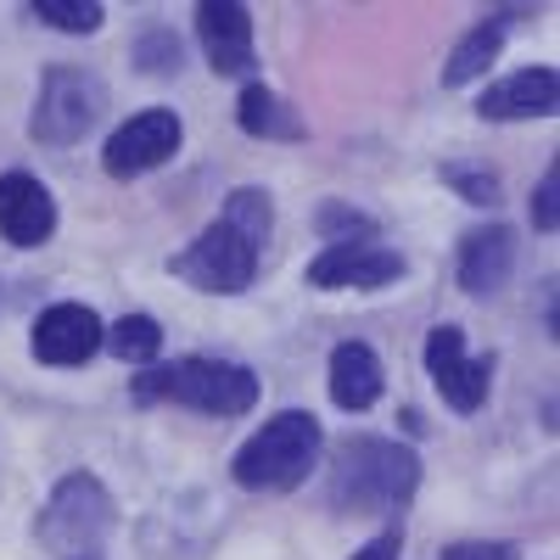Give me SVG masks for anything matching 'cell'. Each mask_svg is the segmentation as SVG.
Instances as JSON below:
<instances>
[{
  "label": "cell",
  "instance_id": "1",
  "mask_svg": "<svg viewBox=\"0 0 560 560\" xmlns=\"http://www.w3.org/2000/svg\"><path fill=\"white\" fill-rule=\"evenodd\" d=\"M269 236H275V197L264 185H242V191L224 197V213L202 236L168 258V275L208 298H242L258 287Z\"/></svg>",
  "mask_w": 560,
  "mask_h": 560
},
{
  "label": "cell",
  "instance_id": "2",
  "mask_svg": "<svg viewBox=\"0 0 560 560\" xmlns=\"http://www.w3.org/2000/svg\"><path fill=\"white\" fill-rule=\"evenodd\" d=\"M415 488H420V454L409 443L353 432L331 448L319 499L331 516H404Z\"/></svg>",
  "mask_w": 560,
  "mask_h": 560
},
{
  "label": "cell",
  "instance_id": "3",
  "mask_svg": "<svg viewBox=\"0 0 560 560\" xmlns=\"http://www.w3.org/2000/svg\"><path fill=\"white\" fill-rule=\"evenodd\" d=\"M129 398L140 409L179 404V409H197V415H213V420H242L258 404V376L236 359L191 353V359H174V364H147L129 382Z\"/></svg>",
  "mask_w": 560,
  "mask_h": 560
},
{
  "label": "cell",
  "instance_id": "4",
  "mask_svg": "<svg viewBox=\"0 0 560 560\" xmlns=\"http://www.w3.org/2000/svg\"><path fill=\"white\" fill-rule=\"evenodd\" d=\"M319 448H325L319 420L308 409H280V415H269V427H258L236 448L230 477L247 493H292L319 471Z\"/></svg>",
  "mask_w": 560,
  "mask_h": 560
},
{
  "label": "cell",
  "instance_id": "5",
  "mask_svg": "<svg viewBox=\"0 0 560 560\" xmlns=\"http://www.w3.org/2000/svg\"><path fill=\"white\" fill-rule=\"evenodd\" d=\"M113 527H118V499L107 493V482L90 477V471H68L51 488V499H45L34 538L68 560V555H102Z\"/></svg>",
  "mask_w": 560,
  "mask_h": 560
},
{
  "label": "cell",
  "instance_id": "6",
  "mask_svg": "<svg viewBox=\"0 0 560 560\" xmlns=\"http://www.w3.org/2000/svg\"><path fill=\"white\" fill-rule=\"evenodd\" d=\"M102 113H107V84L79 62H51L34 90L28 140L34 147H51V152H68L102 124Z\"/></svg>",
  "mask_w": 560,
  "mask_h": 560
},
{
  "label": "cell",
  "instance_id": "7",
  "mask_svg": "<svg viewBox=\"0 0 560 560\" xmlns=\"http://www.w3.org/2000/svg\"><path fill=\"white\" fill-rule=\"evenodd\" d=\"M420 359H427L432 382H438V398H443L454 415H477V409L488 404V387H493L499 359H493V353H465V331H459V325H432Z\"/></svg>",
  "mask_w": 560,
  "mask_h": 560
},
{
  "label": "cell",
  "instance_id": "8",
  "mask_svg": "<svg viewBox=\"0 0 560 560\" xmlns=\"http://www.w3.org/2000/svg\"><path fill=\"white\" fill-rule=\"evenodd\" d=\"M179 140H185L179 113H174V107H147V113L124 118V124L107 135L102 168H107L113 179H140V174L163 168V163L179 152Z\"/></svg>",
  "mask_w": 560,
  "mask_h": 560
},
{
  "label": "cell",
  "instance_id": "9",
  "mask_svg": "<svg viewBox=\"0 0 560 560\" xmlns=\"http://www.w3.org/2000/svg\"><path fill=\"white\" fill-rule=\"evenodd\" d=\"M197 45L219 79H247L258 73V45H253V12L242 0H202L197 7Z\"/></svg>",
  "mask_w": 560,
  "mask_h": 560
},
{
  "label": "cell",
  "instance_id": "10",
  "mask_svg": "<svg viewBox=\"0 0 560 560\" xmlns=\"http://www.w3.org/2000/svg\"><path fill=\"white\" fill-rule=\"evenodd\" d=\"M102 348H107V325H102L96 308H84V303H51L34 319V337H28V353L39 364H57V370L90 364Z\"/></svg>",
  "mask_w": 560,
  "mask_h": 560
},
{
  "label": "cell",
  "instance_id": "11",
  "mask_svg": "<svg viewBox=\"0 0 560 560\" xmlns=\"http://www.w3.org/2000/svg\"><path fill=\"white\" fill-rule=\"evenodd\" d=\"M404 253L382 242H353V247H325L308 264V287L319 292H382L393 280H404Z\"/></svg>",
  "mask_w": 560,
  "mask_h": 560
},
{
  "label": "cell",
  "instance_id": "12",
  "mask_svg": "<svg viewBox=\"0 0 560 560\" xmlns=\"http://www.w3.org/2000/svg\"><path fill=\"white\" fill-rule=\"evenodd\" d=\"M516 275V230L510 224H477L459 236V253H454V280L465 298H499Z\"/></svg>",
  "mask_w": 560,
  "mask_h": 560
},
{
  "label": "cell",
  "instance_id": "13",
  "mask_svg": "<svg viewBox=\"0 0 560 560\" xmlns=\"http://www.w3.org/2000/svg\"><path fill=\"white\" fill-rule=\"evenodd\" d=\"M57 236V197L28 168L0 174V242L7 247H45Z\"/></svg>",
  "mask_w": 560,
  "mask_h": 560
},
{
  "label": "cell",
  "instance_id": "14",
  "mask_svg": "<svg viewBox=\"0 0 560 560\" xmlns=\"http://www.w3.org/2000/svg\"><path fill=\"white\" fill-rule=\"evenodd\" d=\"M560 107V73L555 68H522V73H504L482 90L477 113L488 124H527V118H555Z\"/></svg>",
  "mask_w": 560,
  "mask_h": 560
},
{
  "label": "cell",
  "instance_id": "15",
  "mask_svg": "<svg viewBox=\"0 0 560 560\" xmlns=\"http://www.w3.org/2000/svg\"><path fill=\"white\" fill-rule=\"evenodd\" d=\"M325 382H331V404L342 415H364V409H376V398L387 387V364H382V353L370 348V342H342L331 353Z\"/></svg>",
  "mask_w": 560,
  "mask_h": 560
},
{
  "label": "cell",
  "instance_id": "16",
  "mask_svg": "<svg viewBox=\"0 0 560 560\" xmlns=\"http://www.w3.org/2000/svg\"><path fill=\"white\" fill-rule=\"evenodd\" d=\"M236 124L253 135V140H308V124H303V113L280 96V90H269L264 79H253L242 96H236Z\"/></svg>",
  "mask_w": 560,
  "mask_h": 560
},
{
  "label": "cell",
  "instance_id": "17",
  "mask_svg": "<svg viewBox=\"0 0 560 560\" xmlns=\"http://www.w3.org/2000/svg\"><path fill=\"white\" fill-rule=\"evenodd\" d=\"M522 12H488L471 34H465L454 51H448V62H443V84L448 90H459V84H471V79H482L493 62H499V51H504V39H510V23H516Z\"/></svg>",
  "mask_w": 560,
  "mask_h": 560
},
{
  "label": "cell",
  "instance_id": "18",
  "mask_svg": "<svg viewBox=\"0 0 560 560\" xmlns=\"http://www.w3.org/2000/svg\"><path fill=\"white\" fill-rule=\"evenodd\" d=\"M129 62H135L140 73H152V79H174V73L185 68V39H179V28L147 23V28L135 34V45H129Z\"/></svg>",
  "mask_w": 560,
  "mask_h": 560
},
{
  "label": "cell",
  "instance_id": "19",
  "mask_svg": "<svg viewBox=\"0 0 560 560\" xmlns=\"http://www.w3.org/2000/svg\"><path fill=\"white\" fill-rule=\"evenodd\" d=\"M107 353L147 370V364L163 353V325H158L152 314H124V319H113V325H107Z\"/></svg>",
  "mask_w": 560,
  "mask_h": 560
},
{
  "label": "cell",
  "instance_id": "20",
  "mask_svg": "<svg viewBox=\"0 0 560 560\" xmlns=\"http://www.w3.org/2000/svg\"><path fill=\"white\" fill-rule=\"evenodd\" d=\"M314 230L325 236V247H353V242H376V236H382V224L370 219L364 208L342 202V197H331V202L314 208Z\"/></svg>",
  "mask_w": 560,
  "mask_h": 560
},
{
  "label": "cell",
  "instance_id": "21",
  "mask_svg": "<svg viewBox=\"0 0 560 560\" xmlns=\"http://www.w3.org/2000/svg\"><path fill=\"white\" fill-rule=\"evenodd\" d=\"M45 28H62V34H96L107 23V7L102 0H34L28 7Z\"/></svg>",
  "mask_w": 560,
  "mask_h": 560
},
{
  "label": "cell",
  "instance_id": "22",
  "mask_svg": "<svg viewBox=\"0 0 560 560\" xmlns=\"http://www.w3.org/2000/svg\"><path fill=\"white\" fill-rule=\"evenodd\" d=\"M438 179L448 185V191H459V202H471V208H499V174H493V168L448 163V168H438Z\"/></svg>",
  "mask_w": 560,
  "mask_h": 560
},
{
  "label": "cell",
  "instance_id": "23",
  "mask_svg": "<svg viewBox=\"0 0 560 560\" xmlns=\"http://www.w3.org/2000/svg\"><path fill=\"white\" fill-rule=\"evenodd\" d=\"M527 213H533V230H538V236H555V224H560V163L544 168V179H538V191H533Z\"/></svg>",
  "mask_w": 560,
  "mask_h": 560
},
{
  "label": "cell",
  "instance_id": "24",
  "mask_svg": "<svg viewBox=\"0 0 560 560\" xmlns=\"http://www.w3.org/2000/svg\"><path fill=\"white\" fill-rule=\"evenodd\" d=\"M438 560H522V549L510 538H459V544H443Z\"/></svg>",
  "mask_w": 560,
  "mask_h": 560
},
{
  "label": "cell",
  "instance_id": "25",
  "mask_svg": "<svg viewBox=\"0 0 560 560\" xmlns=\"http://www.w3.org/2000/svg\"><path fill=\"white\" fill-rule=\"evenodd\" d=\"M398 555H404V533H398V527H387V533H376V538H370V544H364L353 560H398Z\"/></svg>",
  "mask_w": 560,
  "mask_h": 560
},
{
  "label": "cell",
  "instance_id": "26",
  "mask_svg": "<svg viewBox=\"0 0 560 560\" xmlns=\"http://www.w3.org/2000/svg\"><path fill=\"white\" fill-rule=\"evenodd\" d=\"M544 331L555 337V280H544Z\"/></svg>",
  "mask_w": 560,
  "mask_h": 560
},
{
  "label": "cell",
  "instance_id": "27",
  "mask_svg": "<svg viewBox=\"0 0 560 560\" xmlns=\"http://www.w3.org/2000/svg\"><path fill=\"white\" fill-rule=\"evenodd\" d=\"M398 427H404L409 438H420V432H427V427H420V415H415V409H404V415H398Z\"/></svg>",
  "mask_w": 560,
  "mask_h": 560
},
{
  "label": "cell",
  "instance_id": "28",
  "mask_svg": "<svg viewBox=\"0 0 560 560\" xmlns=\"http://www.w3.org/2000/svg\"><path fill=\"white\" fill-rule=\"evenodd\" d=\"M68 560H102V555H68Z\"/></svg>",
  "mask_w": 560,
  "mask_h": 560
}]
</instances>
